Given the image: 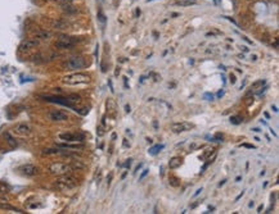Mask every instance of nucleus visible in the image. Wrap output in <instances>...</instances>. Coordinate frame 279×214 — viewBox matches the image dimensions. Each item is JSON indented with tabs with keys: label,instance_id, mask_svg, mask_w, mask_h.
I'll return each instance as SVG.
<instances>
[{
	"label": "nucleus",
	"instance_id": "obj_1",
	"mask_svg": "<svg viewBox=\"0 0 279 214\" xmlns=\"http://www.w3.org/2000/svg\"><path fill=\"white\" fill-rule=\"evenodd\" d=\"M62 83L67 85V86H77V85H85L90 82V76L86 73H71L64 77H62Z\"/></svg>",
	"mask_w": 279,
	"mask_h": 214
},
{
	"label": "nucleus",
	"instance_id": "obj_2",
	"mask_svg": "<svg viewBox=\"0 0 279 214\" xmlns=\"http://www.w3.org/2000/svg\"><path fill=\"white\" fill-rule=\"evenodd\" d=\"M80 41V39L75 37V36H68V35H61L58 40L55 41V47L58 49H63V50H67V49H71L75 46L77 42Z\"/></svg>",
	"mask_w": 279,
	"mask_h": 214
},
{
	"label": "nucleus",
	"instance_id": "obj_3",
	"mask_svg": "<svg viewBox=\"0 0 279 214\" xmlns=\"http://www.w3.org/2000/svg\"><path fill=\"white\" fill-rule=\"evenodd\" d=\"M55 186H57L59 190L62 191H66V190H71V188L76 187L77 186V180L75 177H72L70 174H63L61 176V178L55 182Z\"/></svg>",
	"mask_w": 279,
	"mask_h": 214
},
{
	"label": "nucleus",
	"instance_id": "obj_4",
	"mask_svg": "<svg viewBox=\"0 0 279 214\" xmlns=\"http://www.w3.org/2000/svg\"><path fill=\"white\" fill-rule=\"evenodd\" d=\"M86 65V62L83 57H71L68 58L67 60H64L62 67H63L64 69H68V71H76V69H81Z\"/></svg>",
	"mask_w": 279,
	"mask_h": 214
},
{
	"label": "nucleus",
	"instance_id": "obj_5",
	"mask_svg": "<svg viewBox=\"0 0 279 214\" xmlns=\"http://www.w3.org/2000/svg\"><path fill=\"white\" fill-rule=\"evenodd\" d=\"M71 170H72V166H70L67 163H62V162L53 163L49 166V172L55 176H63V174L70 173Z\"/></svg>",
	"mask_w": 279,
	"mask_h": 214
},
{
	"label": "nucleus",
	"instance_id": "obj_6",
	"mask_svg": "<svg viewBox=\"0 0 279 214\" xmlns=\"http://www.w3.org/2000/svg\"><path fill=\"white\" fill-rule=\"evenodd\" d=\"M45 101L49 103H54V104H59V105H64V107H70V108H75V105L68 100V97L66 96H59V95H42L41 96Z\"/></svg>",
	"mask_w": 279,
	"mask_h": 214
},
{
	"label": "nucleus",
	"instance_id": "obj_7",
	"mask_svg": "<svg viewBox=\"0 0 279 214\" xmlns=\"http://www.w3.org/2000/svg\"><path fill=\"white\" fill-rule=\"evenodd\" d=\"M58 137L63 142H83L85 139L83 133H77V132H63V133H59Z\"/></svg>",
	"mask_w": 279,
	"mask_h": 214
},
{
	"label": "nucleus",
	"instance_id": "obj_8",
	"mask_svg": "<svg viewBox=\"0 0 279 214\" xmlns=\"http://www.w3.org/2000/svg\"><path fill=\"white\" fill-rule=\"evenodd\" d=\"M13 132L18 136H22V137H26V136H30L31 132H32V127L27 123H20L17 125L14 128H13Z\"/></svg>",
	"mask_w": 279,
	"mask_h": 214
},
{
	"label": "nucleus",
	"instance_id": "obj_9",
	"mask_svg": "<svg viewBox=\"0 0 279 214\" xmlns=\"http://www.w3.org/2000/svg\"><path fill=\"white\" fill-rule=\"evenodd\" d=\"M39 44H40V41L36 40V39H26V40H23L21 44H20V51L32 50L34 47H38Z\"/></svg>",
	"mask_w": 279,
	"mask_h": 214
},
{
	"label": "nucleus",
	"instance_id": "obj_10",
	"mask_svg": "<svg viewBox=\"0 0 279 214\" xmlns=\"http://www.w3.org/2000/svg\"><path fill=\"white\" fill-rule=\"evenodd\" d=\"M193 127H194V125L188 123V122H180V123H174L171 126V130H172V132H175V133H180V132L190 131Z\"/></svg>",
	"mask_w": 279,
	"mask_h": 214
},
{
	"label": "nucleus",
	"instance_id": "obj_11",
	"mask_svg": "<svg viewBox=\"0 0 279 214\" xmlns=\"http://www.w3.org/2000/svg\"><path fill=\"white\" fill-rule=\"evenodd\" d=\"M48 117L53 122H64L68 119V114L63 111H52L48 114Z\"/></svg>",
	"mask_w": 279,
	"mask_h": 214
},
{
	"label": "nucleus",
	"instance_id": "obj_12",
	"mask_svg": "<svg viewBox=\"0 0 279 214\" xmlns=\"http://www.w3.org/2000/svg\"><path fill=\"white\" fill-rule=\"evenodd\" d=\"M21 173L24 174V176H28V177H32V176H36L39 174V168L36 166H32V164H26V166H22L20 168Z\"/></svg>",
	"mask_w": 279,
	"mask_h": 214
},
{
	"label": "nucleus",
	"instance_id": "obj_13",
	"mask_svg": "<svg viewBox=\"0 0 279 214\" xmlns=\"http://www.w3.org/2000/svg\"><path fill=\"white\" fill-rule=\"evenodd\" d=\"M57 148H59V149H73V150H77V149H83L84 148V144H81V142H62V144H57Z\"/></svg>",
	"mask_w": 279,
	"mask_h": 214
},
{
	"label": "nucleus",
	"instance_id": "obj_14",
	"mask_svg": "<svg viewBox=\"0 0 279 214\" xmlns=\"http://www.w3.org/2000/svg\"><path fill=\"white\" fill-rule=\"evenodd\" d=\"M50 37H52V32L46 31V30H40V31L35 32V39L39 41H45V40H49Z\"/></svg>",
	"mask_w": 279,
	"mask_h": 214
},
{
	"label": "nucleus",
	"instance_id": "obj_15",
	"mask_svg": "<svg viewBox=\"0 0 279 214\" xmlns=\"http://www.w3.org/2000/svg\"><path fill=\"white\" fill-rule=\"evenodd\" d=\"M62 10L64 12V13L67 14H73V13H76L77 12V8L75 7V5H72L70 4V2H64V3H62Z\"/></svg>",
	"mask_w": 279,
	"mask_h": 214
},
{
	"label": "nucleus",
	"instance_id": "obj_16",
	"mask_svg": "<svg viewBox=\"0 0 279 214\" xmlns=\"http://www.w3.org/2000/svg\"><path fill=\"white\" fill-rule=\"evenodd\" d=\"M182 160H183V159L179 158V156L172 158L171 160H170V163H169V167H170L171 169H175V168H178V167H180V166H182Z\"/></svg>",
	"mask_w": 279,
	"mask_h": 214
},
{
	"label": "nucleus",
	"instance_id": "obj_17",
	"mask_svg": "<svg viewBox=\"0 0 279 214\" xmlns=\"http://www.w3.org/2000/svg\"><path fill=\"white\" fill-rule=\"evenodd\" d=\"M53 27L57 28V30H66V28H68V23L64 22V21L58 19V21H54L53 22Z\"/></svg>",
	"mask_w": 279,
	"mask_h": 214
},
{
	"label": "nucleus",
	"instance_id": "obj_18",
	"mask_svg": "<svg viewBox=\"0 0 279 214\" xmlns=\"http://www.w3.org/2000/svg\"><path fill=\"white\" fill-rule=\"evenodd\" d=\"M67 97H68V100H70V101L73 104V105H76V104L81 103V96H80V95H76V94H71V95H68Z\"/></svg>",
	"mask_w": 279,
	"mask_h": 214
},
{
	"label": "nucleus",
	"instance_id": "obj_19",
	"mask_svg": "<svg viewBox=\"0 0 279 214\" xmlns=\"http://www.w3.org/2000/svg\"><path fill=\"white\" fill-rule=\"evenodd\" d=\"M0 209H4V210H14L16 213H23L22 210L17 209L16 206H12L9 204H4V203H0Z\"/></svg>",
	"mask_w": 279,
	"mask_h": 214
},
{
	"label": "nucleus",
	"instance_id": "obj_20",
	"mask_svg": "<svg viewBox=\"0 0 279 214\" xmlns=\"http://www.w3.org/2000/svg\"><path fill=\"white\" fill-rule=\"evenodd\" d=\"M201 148H203V144H201V142H192L189 145V150L190 151H194V150L201 149Z\"/></svg>",
	"mask_w": 279,
	"mask_h": 214
},
{
	"label": "nucleus",
	"instance_id": "obj_21",
	"mask_svg": "<svg viewBox=\"0 0 279 214\" xmlns=\"http://www.w3.org/2000/svg\"><path fill=\"white\" fill-rule=\"evenodd\" d=\"M179 5H183V7H189L192 4H196V0H180L178 2Z\"/></svg>",
	"mask_w": 279,
	"mask_h": 214
},
{
	"label": "nucleus",
	"instance_id": "obj_22",
	"mask_svg": "<svg viewBox=\"0 0 279 214\" xmlns=\"http://www.w3.org/2000/svg\"><path fill=\"white\" fill-rule=\"evenodd\" d=\"M161 149H163V145H156V146H153V148L149 150V153L152 155H156L158 151H161Z\"/></svg>",
	"mask_w": 279,
	"mask_h": 214
},
{
	"label": "nucleus",
	"instance_id": "obj_23",
	"mask_svg": "<svg viewBox=\"0 0 279 214\" xmlns=\"http://www.w3.org/2000/svg\"><path fill=\"white\" fill-rule=\"evenodd\" d=\"M215 153H216V150H215L214 148H211V149H207V151L204 153V154H203L202 156H200V159H207L210 155H211V154H215Z\"/></svg>",
	"mask_w": 279,
	"mask_h": 214
},
{
	"label": "nucleus",
	"instance_id": "obj_24",
	"mask_svg": "<svg viewBox=\"0 0 279 214\" xmlns=\"http://www.w3.org/2000/svg\"><path fill=\"white\" fill-rule=\"evenodd\" d=\"M242 121H243V118L239 117V115H234V117H230V122L233 125H239L242 123Z\"/></svg>",
	"mask_w": 279,
	"mask_h": 214
},
{
	"label": "nucleus",
	"instance_id": "obj_25",
	"mask_svg": "<svg viewBox=\"0 0 279 214\" xmlns=\"http://www.w3.org/2000/svg\"><path fill=\"white\" fill-rule=\"evenodd\" d=\"M221 35V31H219V30H211V31H208L207 33H206V36L207 37H210V36H211V37H214V36H220Z\"/></svg>",
	"mask_w": 279,
	"mask_h": 214
},
{
	"label": "nucleus",
	"instance_id": "obj_26",
	"mask_svg": "<svg viewBox=\"0 0 279 214\" xmlns=\"http://www.w3.org/2000/svg\"><path fill=\"white\" fill-rule=\"evenodd\" d=\"M5 139H7V141H8V142H9L12 146H16V145H17V142L14 141V139L12 137V136L9 135V133H5Z\"/></svg>",
	"mask_w": 279,
	"mask_h": 214
},
{
	"label": "nucleus",
	"instance_id": "obj_27",
	"mask_svg": "<svg viewBox=\"0 0 279 214\" xmlns=\"http://www.w3.org/2000/svg\"><path fill=\"white\" fill-rule=\"evenodd\" d=\"M170 185L174 186V187H178L179 185H180V182H179V180L176 178V177H171V178H170Z\"/></svg>",
	"mask_w": 279,
	"mask_h": 214
},
{
	"label": "nucleus",
	"instance_id": "obj_28",
	"mask_svg": "<svg viewBox=\"0 0 279 214\" xmlns=\"http://www.w3.org/2000/svg\"><path fill=\"white\" fill-rule=\"evenodd\" d=\"M262 85H264V81H262V79H259V81H256V82H253V83H252L251 89H252V90H255V89H257V87H260V86H262Z\"/></svg>",
	"mask_w": 279,
	"mask_h": 214
},
{
	"label": "nucleus",
	"instance_id": "obj_29",
	"mask_svg": "<svg viewBox=\"0 0 279 214\" xmlns=\"http://www.w3.org/2000/svg\"><path fill=\"white\" fill-rule=\"evenodd\" d=\"M99 19H101V22H106V18H104V16H103V13H102V10H99Z\"/></svg>",
	"mask_w": 279,
	"mask_h": 214
},
{
	"label": "nucleus",
	"instance_id": "obj_30",
	"mask_svg": "<svg viewBox=\"0 0 279 214\" xmlns=\"http://www.w3.org/2000/svg\"><path fill=\"white\" fill-rule=\"evenodd\" d=\"M240 146H243V148H248V149H256V146L250 145V144H242Z\"/></svg>",
	"mask_w": 279,
	"mask_h": 214
},
{
	"label": "nucleus",
	"instance_id": "obj_31",
	"mask_svg": "<svg viewBox=\"0 0 279 214\" xmlns=\"http://www.w3.org/2000/svg\"><path fill=\"white\" fill-rule=\"evenodd\" d=\"M147 173H148V169H144V172H143V173H141V176H140V178H139V180H143V178H144V177L147 176Z\"/></svg>",
	"mask_w": 279,
	"mask_h": 214
},
{
	"label": "nucleus",
	"instance_id": "obj_32",
	"mask_svg": "<svg viewBox=\"0 0 279 214\" xmlns=\"http://www.w3.org/2000/svg\"><path fill=\"white\" fill-rule=\"evenodd\" d=\"M230 82H232V83H234V82H235V77H234L233 75H230Z\"/></svg>",
	"mask_w": 279,
	"mask_h": 214
},
{
	"label": "nucleus",
	"instance_id": "obj_33",
	"mask_svg": "<svg viewBox=\"0 0 279 214\" xmlns=\"http://www.w3.org/2000/svg\"><path fill=\"white\" fill-rule=\"evenodd\" d=\"M130 164H131V159H129V162L125 163V167H130Z\"/></svg>",
	"mask_w": 279,
	"mask_h": 214
},
{
	"label": "nucleus",
	"instance_id": "obj_34",
	"mask_svg": "<svg viewBox=\"0 0 279 214\" xmlns=\"http://www.w3.org/2000/svg\"><path fill=\"white\" fill-rule=\"evenodd\" d=\"M123 146H125V148H127V146H130V144H127V141H126V139L123 140Z\"/></svg>",
	"mask_w": 279,
	"mask_h": 214
},
{
	"label": "nucleus",
	"instance_id": "obj_35",
	"mask_svg": "<svg viewBox=\"0 0 279 214\" xmlns=\"http://www.w3.org/2000/svg\"><path fill=\"white\" fill-rule=\"evenodd\" d=\"M202 191V188H198V190L196 191V194H194V196H197V195H200V192Z\"/></svg>",
	"mask_w": 279,
	"mask_h": 214
},
{
	"label": "nucleus",
	"instance_id": "obj_36",
	"mask_svg": "<svg viewBox=\"0 0 279 214\" xmlns=\"http://www.w3.org/2000/svg\"><path fill=\"white\" fill-rule=\"evenodd\" d=\"M111 180H112V174H109V176H108V181H107V182H108V185L111 183Z\"/></svg>",
	"mask_w": 279,
	"mask_h": 214
},
{
	"label": "nucleus",
	"instance_id": "obj_37",
	"mask_svg": "<svg viewBox=\"0 0 279 214\" xmlns=\"http://www.w3.org/2000/svg\"><path fill=\"white\" fill-rule=\"evenodd\" d=\"M262 210V205H260L259 208H257V212H261Z\"/></svg>",
	"mask_w": 279,
	"mask_h": 214
},
{
	"label": "nucleus",
	"instance_id": "obj_38",
	"mask_svg": "<svg viewBox=\"0 0 279 214\" xmlns=\"http://www.w3.org/2000/svg\"><path fill=\"white\" fill-rule=\"evenodd\" d=\"M125 108H126V112H130V107H129V105H126Z\"/></svg>",
	"mask_w": 279,
	"mask_h": 214
},
{
	"label": "nucleus",
	"instance_id": "obj_39",
	"mask_svg": "<svg viewBox=\"0 0 279 214\" xmlns=\"http://www.w3.org/2000/svg\"><path fill=\"white\" fill-rule=\"evenodd\" d=\"M62 3H64V2H71V0H61Z\"/></svg>",
	"mask_w": 279,
	"mask_h": 214
},
{
	"label": "nucleus",
	"instance_id": "obj_40",
	"mask_svg": "<svg viewBox=\"0 0 279 214\" xmlns=\"http://www.w3.org/2000/svg\"><path fill=\"white\" fill-rule=\"evenodd\" d=\"M149 2H152V0H149Z\"/></svg>",
	"mask_w": 279,
	"mask_h": 214
}]
</instances>
